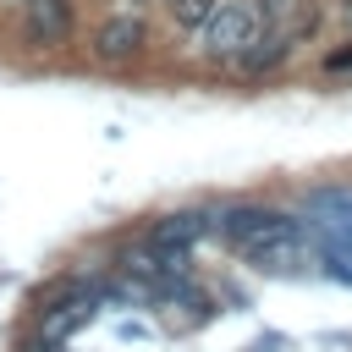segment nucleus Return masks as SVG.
<instances>
[{"mask_svg":"<svg viewBox=\"0 0 352 352\" xmlns=\"http://www.w3.org/2000/svg\"><path fill=\"white\" fill-rule=\"evenodd\" d=\"M214 231L226 236L231 253H242L264 275H297L314 253L308 226L286 209H270V204H231V209L214 214Z\"/></svg>","mask_w":352,"mask_h":352,"instance_id":"1","label":"nucleus"},{"mask_svg":"<svg viewBox=\"0 0 352 352\" xmlns=\"http://www.w3.org/2000/svg\"><path fill=\"white\" fill-rule=\"evenodd\" d=\"M258 33H264V6L258 0H220L209 11V22L198 28V55L204 60H236Z\"/></svg>","mask_w":352,"mask_h":352,"instance_id":"2","label":"nucleus"},{"mask_svg":"<svg viewBox=\"0 0 352 352\" xmlns=\"http://www.w3.org/2000/svg\"><path fill=\"white\" fill-rule=\"evenodd\" d=\"M143 44H148V22H143L138 11H116V16H104V22L94 28V60H104V66L138 60Z\"/></svg>","mask_w":352,"mask_h":352,"instance_id":"3","label":"nucleus"},{"mask_svg":"<svg viewBox=\"0 0 352 352\" xmlns=\"http://www.w3.org/2000/svg\"><path fill=\"white\" fill-rule=\"evenodd\" d=\"M209 231H214V214H204V209H176V214L154 220L148 248H160V253H187V248H192V242H204Z\"/></svg>","mask_w":352,"mask_h":352,"instance_id":"4","label":"nucleus"},{"mask_svg":"<svg viewBox=\"0 0 352 352\" xmlns=\"http://www.w3.org/2000/svg\"><path fill=\"white\" fill-rule=\"evenodd\" d=\"M66 33H72V6L66 0H28V44L55 50V44H66Z\"/></svg>","mask_w":352,"mask_h":352,"instance_id":"5","label":"nucleus"},{"mask_svg":"<svg viewBox=\"0 0 352 352\" xmlns=\"http://www.w3.org/2000/svg\"><path fill=\"white\" fill-rule=\"evenodd\" d=\"M88 319H94V297H72V302H60V308H50V314H44L38 336H50V341H66V336H77Z\"/></svg>","mask_w":352,"mask_h":352,"instance_id":"6","label":"nucleus"},{"mask_svg":"<svg viewBox=\"0 0 352 352\" xmlns=\"http://www.w3.org/2000/svg\"><path fill=\"white\" fill-rule=\"evenodd\" d=\"M170 6V16H176V28H187V33H198L204 22H209V11L220 6V0H165Z\"/></svg>","mask_w":352,"mask_h":352,"instance_id":"7","label":"nucleus"},{"mask_svg":"<svg viewBox=\"0 0 352 352\" xmlns=\"http://www.w3.org/2000/svg\"><path fill=\"white\" fill-rule=\"evenodd\" d=\"M22 352H60V341H50V336H38V341H28Z\"/></svg>","mask_w":352,"mask_h":352,"instance_id":"8","label":"nucleus"},{"mask_svg":"<svg viewBox=\"0 0 352 352\" xmlns=\"http://www.w3.org/2000/svg\"><path fill=\"white\" fill-rule=\"evenodd\" d=\"M336 22H341V28L352 33V0H336Z\"/></svg>","mask_w":352,"mask_h":352,"instance_id":"9","label":"nucleus"}]
</instances>
